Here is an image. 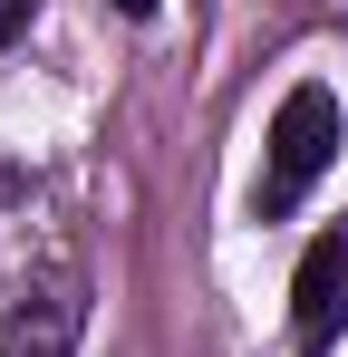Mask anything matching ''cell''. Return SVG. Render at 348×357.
<instances>
[{
  "label": "cell",
  "mask_w": 348,
  "mask_h": 357,
  "mask_svg": "<svg viewBox=\"0 0 348 357\" xmlns=\"http://www.w3.org/2000/svg\"><path fill=\"white\" fill-rule=\"evenodd\" d=\"M78 319H87L78 280L10 290V299H0V357H68V348H78Z\"/></svg>",
  "instance_id": "2"
},
{
  "label": "cell",
  "mask_w": 348,
  "mask_h": 357,
  "mask_svg": "<svg viewBox=\"0 0 348 357\" xmlns=\"http://www.w3.org/2000/svg\"><path fill=\"white\" fill-rule=\"evenodd\" d=\"M20 20H29V0H0V49L20 39Z\"/></svg>",
  "instance_id": "4"
},
{
  "label": "cell",
  "mask_w": 348,
  "mask_h": 357,
  "mask_svg": "<svg viewBox=\"0 0 348 357\" xmlns=\"http://www.w3.org/2000/svg\"><path fill=\"white\" fill-rule=\"evenodd\" d=\"M116 10H126V20H155V0H116Z\"/></svg>",
  "instance_id": "5"
},
{
  "label": "cell",
  "mask_w": 348,
  "mask_h": 357,
  "mask_svg": "<svg viewBox=\"0 0 348 357\" xmlns=\"http://www.w3.org/2000/svg\"><path fill=\"white\" fill-rule=\"evenodd\" d=\"M329 165H339V97L310 77V87H290L281 116H271V183H261V213H290Z\"/></svg>",
  "instance_id": "1"
},
{
  "label": "cell",
  "mask_w": 348,
  "mask_h": 357,
  "mask_svg": "<svg viewBox=\"0 0 348 357\" xmlns=\"http://www.w3.org/2000/svg\"><path fill=\"white\" fill-rule=\"evenodd\" d=\"M348 309V232H319L310 251H300V280H290V319H300V338L319 348L329 328H339Z\"/></svg>",
  "instance_id": "3"
}]
</instances>
